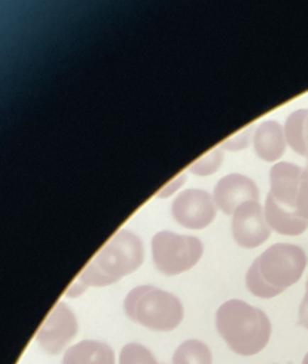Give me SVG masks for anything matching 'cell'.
Wrapping results in <instances>:
<instances>
[{
  "label": "cell",
  "mask_w": 308,
  "mask_h": 364,
  "mask_svg": "<svg viewBox=\"0 0 308 364\" xmlns=\"http://www.w3.org/2000/svg\"><path fill=\"white\" fill-rule=\"evenodd\" d=\"M217 206L213 196L203 189H185L172 202L173 219L187 229H203L216 216Z\"/></svg>",
  "instance_id": "7"
},
{
  "label": "cell",
  "mask_w": 308,
  "mask_h": 364,
  "mask_svg": "<svg viewBox=\"0 0 308 364\" xmlns=\"http://www.w3.org/2000/svg\"><path fill=\"white\" fill-rule=\"evenodd\" d=\"M298 324L308 330V287L305 289V294L298 309Z\"/></svg>",
  "instance_id": "21"
},
{
  "label": "cell",
  "mask_w": 308,
  "mask_h": 364,
  "mask_svg": "<svg viewBox=\"0 0 308 364\" xmlns=\"http://www.w3.org/2000/svg\"><path fill=\"white\" fill-rule=\"evenodd\" d=\"M143 262L141 239L128 229L118 230L81 270L65 296L77 297L87 287L109 286L133 273Z\"/></svg>",
  "instance_id": "1"
},
{
  "label": "cell",
  "mask_w": 308,
  "mask_h": 364,
  "mask_svg": "<svg viewBox=\"0 0 308 364\" xmlns=\"http://www.w3.org/2000/svg\"><path fill=\"white\" fill-rule=\"evenodd\" d=\"M78 323L74 311L62 301H58L45 317L35 334L40 347L48 354H60L77 336Z\"/></svg>",
  "instance_id": "6"
},
{
  "label": "cell",
  "mask_w": 308,
  "mask_h": 364,
  "mask_svg": "<svg viewBox=\"0 0 308 364\" xmlns=\"http://www.w3.org/2000/svg\"><path fill=\"white\" fill-rule=\"evenodd\" d=\"M302 179L308 181V156H307V162H305V166L302 168Z\"/></svg>",
  "instance_id": "23"
},
{
  "label": "cell",
  "mask_w": 308,
  "mask_h": 364,
  "mask_svg": "<svg viewBox=\"0 0 308 364\" xmlns=\"http://www.w3.org/2000/svg\"><path fill=\"white\" fill-rule=\"evenodd\" d=\"M216 330L233 353L250 357L268 344L271 323L263 310L244 300L230 299L216 311Z\"/></svg>",
  "instance_id": "3"
},
{
  "label": "cell",
  "mask_w": 308,
  "mask_h": 364,
  "mask_svg": "<svg viewBox=\"0 0 308 364\" xmlns=\"http://www.w3.org/2000/svg\"><path fill=\"white\" fill-rule=\"evenodd\" d=\"M307 266L305 252L291 243H275L267 247L248 267L246 284L251 294L271 299L295 284Z\"/></svg>",
  "instance_id": "2"
},
{
  "label": "cell",
  "mask_w": 308,
  "mask_h": 364,
  "mask_svg": "<svg viewBox=\"0 0 308 364\" xmlns=\"http://www.w3.org/2000/svg\"><path fill=\"white\" fill-rule=\"evenodd\" d=\"M156 269L166 276H176L192 269L203 255V245L196 236L170 230L158 232L150 242Z\"/></svg>",
  "instance_id": "5"
},
{
  "label": "cell",
  "mask_w": 308,
  "mask_h": 364,
  "mask_svg": "<svg viewBox=\"0 0 308 364\" xmlns=\"http://www.w3.org/2000/svg\"><path fill=\"white\" fill-rule=\"evenodd\" d=\"M264 215L270 229L280 235L297 236L307 230L308 220H305L295 208L285 206L275 200L273 195H267L264 205Z\"/></svg>",
  "instance_id": "11"
},
{
  "label": "cell",
  "mask_w": 308,
  "mask_h": 364,
  "mask_svg": "<svg viewBox=\"0 0 308 364\" xmlns=\"http://www.w3.org/2000/svg\"><path fill=\"white\" fill-rule=\"evenodd\" d=\"M304 138H305V144L308 148V115L305 118V124H304Z\"/></svg>",
  "instance_id": "22"
},
{
  "label": "cell",
  "mask_w": 308,
  "mask_h": 364,
  "mask_svg": "<svg viewBox=\"0 0 308 364\" xmlns=\"http://www.w3.org/2000/svg\"><path fill=\"white\" fill-rule=\"evenodd\" d=\"M213 355L207 344L200 340H186L173 353L172 364H211Z\"/></svg>",
  "instance_id": "15"
},
{
  "label": "cell",
  "mask_w": 308,
  "mask_h": 364,
  "mask_svg": "<svg viewBox=\"0 0 308 364\" xmlns=\"http://www.w3.org/2000/svg\"><path fill=\"white\" fill-rule=\"evenodd\" d=\"M302 168L291 162H275L270 171V195L280 203L295 208Z\"/></svg>",
  "instance_id": "10"
},
{
  "label": "cell",
  "mask_w": 308,
  "mask_h": 364,
  "mask_svg": "<svg viewBox=\"0 0 308 364\" xmlns=\"http://www.w3.org/2000/svg\"><path fill=\"white\" fill-rule=\"evenodd\" d=\"M62 364H115V353L104 341L82 340L67 348Z\"/></svg>",
  "instance_id": "13"
},
{
  "label": "cell",
  "mask_w": 308,
  "mask_h": 364,
  "mask_svg": "<svg viewBox=\"0 0 308 364\" xmlns=\"http://www.w3.org/2000/svg\"><path fill=\"white\" fill-rule=\"evenodd\" d=\"M234 240L246 249H254L270 237V226L260 202H246L236 209L231 219Z\"/></svg>",
  "instance_id": "8"
},
{
  "label": "cell",
  "mask_w": 308,
  "mask_h": 364,
  "mask_svg": "<svg viewBox=\"0 0 308 364\" xmlns=\"http://www.w3.org/2000/svg\"><path fill=\"white\" fill-rule=\"evenodd\" d=\"M251 127H247L246 129L237 132L236 135L227 138L226 141L221 142V148L223 149H230V151H240V149H244L247 145H248V141H250V135H251Z\"/></svg>",
  "instance_id": "18"
},
{
  "label": "cell",
  "mask_w": 308,
  "mask_h": 364,
  "mask_svg": "<svg viewBox=\"0 0 308 364\" xmlns=\"http://www.w3.org/2000/svg\"><path fill=\"white\" fill-rule=\"evenodd\" d=\"M302 364H308V353L304 355V358H302Z\"/></svg>",
  "instance_id": "24"
},
{
  "label": "cell",
  "mask_w": 308,
  "mask_h": 364,
  "mask_svg": "<svg viewBox=\"0 0 308 364\" xmlns=\"http://www.w3.org/2000/svg\"><path fill=\"white\" fill-rule=\"evenodd\" d=\"M123 310L129 320L153 331L175 330L183 320L182 301L152 284L133 287L123 300Z\"/></svg>",
  "instance_id": "4"
},
{
  "label": "cell",
  "mask_w": 308,
  "mask_h": 364,
  "mask_svg": "<svg viewBox=\"0 0 308 364\" xmlns=\"http://www.w3.org/2000/svg\"><path fill=\"white\" fill-rule=\"evenodd\" d=\"M307 287H308V280H307V284H305V289H307Z\"/></svg>",
  "instance_id": "25"
},
{
  "label": "cell",
  "mask_w": 308,
  "mask_h": 364,
  "mask_svg": "<svg viewBox=\"0 0 308 364\" xmlns=\"http://www.w3.org/2000/svg\"><path fill=\"white\" fill-rule=\"evenodd\" d=\"M284 128L274 119L263 121L254 131L253 146L257 156L265 162L278 161L285 151Z\"/></svg>",
  "instance_id": "12"
},
{
  "label": "cell",
  "mask_w": 308,
  "mask_h": 364,
  "mask_svg": "<svg viewBox=\"0 0 308 364\" xmlns=\"http://www.w3.org/2000/svg\"><path fill=\"white\" fill-rule=\"evenodd\" d=\"M295 209L299 213V216L308 220V181L305 179H302L299 185L297 200H295Z\"/></svg>",
  "instance_id": "19"
},
{
  "label": "cell",
  "mask_w": 308,
  "mask_h": 364,
  "mask_svg": "<svg viewBox=\"0 0 308 364\" xmlns=\"http://www.w3.org/2000/svg\"><path fill=\"white\" fill-rule=\"evenodd\" d=\"M211 196L223 213L233 216L243 203L258 202L260 191L251 178L241 173H229L219 179Z\"/></svg>",
  "instance_id": "9"
},
{
  "label": "cell",
  "mask_w": 308,
  "mask_h": 364,
  "mask_svg": "<svg viewBox=\"0 0 308 364\" xmlns=\"http://www.w3.org/2000/svg\"><path fill=\"white\" fill-rule=\"evenodd\" d=\"M118 364H158L149 348L139 343H128L119 353Z\"/></svg>",
  "instance_id": "16"
},
{
  "label": "cell",
  "mask_w": 308,
  "mask_h": 364,
  "mask_svg": "<svg viewBox=\"0 0 308 364\" xmlns=\"http://www.w3.org/2000/svg\"><path fill=\"white\" fill-rule=\"evenodd\" d=\"M186 181V173H180L177 175L175 179H172L165 188H162L159 192H158V198H167L170 196L177 188L182 186V183Z\"/></svg>",
  "instance_id": "20"
},
{
  "label": "cell",
  "mask_w": 308,
  "mask_h": 364,
  "mask_svg": "<svg viewBox=\"0 0 308 364\" xmlns=\"http://www.w3.org/2000/svg\"><path fill=\"white\" fill-rule=\"evenodd\" d=\"M307 115H308L307 108L297 109L287 117L284 124V135H285L287 144L294 152L302 156H308V148L304 138V124H305Z\"/></svg>",
  "instance_id": "14"
},
{
  "label": "cell",
  "mask_w": 308,
  "mask_h": 364,
  "mask_svg": "<svg viewBox=\"0 0 308 364\" xmlns=\"http://www.w3.org/2000/svg\"><path fill=\"white\" fill-rule=\"evenodd\" d=\"M221 162H223V148L216 146L211 151L206 152L203 156H200L197 161H194L189 166V171L199 176H207L214 173L220 168Z\"/></svg>",
  "instance_id": "17"
}]
</instances>
